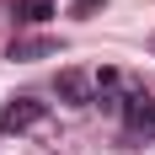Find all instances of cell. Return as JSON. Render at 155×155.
I'll return each mask as SVG.
<instances>
[{
  "label": "cell",
  "mask_w": 155,
  "mask_h": 155,
  "mask_svg": "<svg viewBox=\"0 0 155 155\" xmlns=\"http://www.w3.org/2000/svg\"><path fill=\"white\" fill-rule=\"evenodd\" d=\"M54 96L64 107H96V80L86 70H59L54 75Z\"/></svg>",
  "instance_id": "obj_1"
},
{
  "label": "cell",
  "mask_w": 155,
  "mask_h": 155,
  "mask_svg": "<svg viewBox=\"0 0 155 155\" xmlns=\"http://www.w3.org/2000/svg\"><path fill=\"white\" fill-rule=\"evenodd\" d=\"M43 112H48V102H38V96H16V102L0 107V134H21V128L43 123Z\"/></svg>",
  "instance_id": "obj_2"
},
{
  "label": "cell",
  "mask_w": 155,
  "mask_h": 155,
  "mask_svg": "<svg viewBox=\"0 0 155 155\" xmlns=\"http://www.w3.org/2000/svg\"><path fill=\"white\" fill-rule=\"evenodd\" d=\"M123 123H128V134L155 139V96H123Z\"/></svg>",
  "instance_id": "obj_3"
},
{
  "label": "cell",
  "mask_w": 155,
  "mask_h": 155,
  "mask_svg": "<svg viewBox=\"0 0 155 155\" xmlns=\"http://www.w3.org/2000/svg\"><path fill=\"white\" fill-rule=\"evenodd\" d=\"M48 54H59V43L54 38H11V48H5V59H48Z\"/></svg>",
  "instance_id": "obj_4"
},
{
  "label": "cell",
  "mask_w": 155,
  "mask_h": 155,
  "mask_svg": "<svg viewBox=\"0 0 155 155\" xmlns=\"http://www.w3.org/2000/svg\"><path fill=\"white\" fill-rule=\"evenodd\" d=\"M11 16L21 21V27H43L48 16H54V0H16V5H11Z\"/></svg>",
  "instance_id": "obj_5"
},
{
  "label": "cell",
  "mask_w": 155,
  "mask_h": 155,
  "mask_svg": "<svg viewBox=\"0 0 155 155\" xmlns=\"http://www.w3.org/2000/svg\"><path fill=\"white\" fill-rule=\"evenodd\" d=\"M102 5H107V0H70V16H80V21H86V16H96Z\"/></svg>",
  "instance_id": "obj_6"
}]
</instances>
